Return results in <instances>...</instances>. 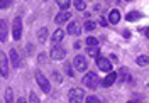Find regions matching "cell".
<instances>
[{
  "instance_id": "1",
  "label": "cell",
  "mask_w": 149,
  "mask_h": 103,
  "mask_svg": "<svg viewBox=\"0 0 149 103\" xmlns=\"http://www.w3.org/2000/svg\"><path fill=\"white\" fill-rule=\"evenodd\" d=\"M83 84L88 88V90H97L98 88V84H100V78L97 76V73H93V71H88L86 75L83 76Z\"/></svg>"
},
{
  "instance_id": "2",
  "label": "cell",
  "mask_w": 149,
  "mask_h": 103,
  "mask_svg": "<svg viewBox=\"0 0 149 103\" xmlns=\"http://www.w3.org/2000/svg\"><path fill=\"white\" fill-rule=\"evenodd\" d=\"M34 76H36V81H37V84L41 86V90L44 91V93H51V84H49V79H47L46 76L42 75L39 69H36V73H34Z\"/></svg>"
},
{
  "instance_id": "3",
  "label": "cell",
  "mask_w": 149,
  "mask_h": 103,
  "mask_svg": "<svg viewBox=\"0 0 149 103\" xmlns=\"http://www.w3.org/2000/svg\"><path fill=\"white\" fill-rule=\"evenodd\" d=\"M68 98H70V103H81L85 100V91L81 88H71Z\"/></svg>"
},
{
  "instance_id": "4",
  "label": "cell",
  "mask_w": 149,
  "mask_h": 103,
  "mask_svg": "<svg viewBox=\"0 0 149 103\" xmlns=\"http://www.w3.org/2000/svg\"><path fill=\"white\" fill-rule=\"evenodd\" d=\"M49 57L54 59V61H61V59L66 57V49L61 46H53L51 51H49Z\"/></svg>"
},
{
  "instance_id": "5",
  "label": "cell",
  "mask_w": 149,
  "mask_h": 103,
  "mask_svg": "<svg viewBox=\"0 0 149 103\" xmlns=\"http://www.w3.org/2000/svg\"><path fill=\"white\" fill-rule=\"evenodd\" d=\"M73 66H74L76 71H86V68H88V59H86V56H83V54L74 56Z\"/></svg>"
},
{
  "instance_id": "6",
  "label": "cell",
  "mask_w": 149,
  "mask_h": 103,
  "mask_svg": "<svg viewBox=\"0 0 149 103\" xmlns=\"http://www.w3.org/2000/svg\"><path fill=\"white\" fill-rule=\"evenodd\" d=\"M12 36H14V41H20V37H22V20H20V17H15L12 22Z\"/></svg>"
},
{
  "instance_id": "7",
  "label": "cell",
  "mask_w": 149,
  "mask_h": 103,
  "mask_svg": "<svg viewBox=\"0 0 149 103\" xmlns=\"http://www.w3.org/2000/svg\"><path fill=\"white\" fill-rule=\"evenodd\" d=\"M95 59H97V66H98V69H102V71H105V73H110L112 71L110 59H107V57H103V56H97Z\"/></svg>"
},
{
  "instance_id": "8",
  "label": "cell",
  "mask_w": 149,
  "mask_h": 103,
  "mask_svg": "<svg viewBox=\"0 0 149 103\" xmlns=\"http://www.w3.org/2000/svg\"><path fill=\"white\" fill-rule=\"evenodd\" d=\"M0 75L3 78L9 76V61H7V56L3 51H0Z\"/></svg>"
},
{
  "instance_id": "9",
  "label": "cell",
  "mask_w": 149,
  "mask_h": 103,
  "mask_svg": "<svg viewBox=\"0 0 149 103\" xmlns=\"http://www.w3.org/2000/svg\"><path fill=\"white\" fill-rule=\"evenodd\" d=\"M63 37H65V30L58 29V30H54V34L51 36V39H49V41H51V44H53V46H58V44L63 41Z\"/></svg>"
},
{
  "instance_id": "10",
  "label": "cell",
  "mask_w": 149,
  "mask_h": 103,
  "mask_svg": "<svg viewBox=\"0 0 149 103\" xmlns=\"http://www.w3.org/2000/svg\"><path fill=\"white\" fill-rule=\"evenodd\" d=\"M9 57H10V63H12V66L20 68V57H19V51H17V49H10Z\"/></svg>"
},
{
  "instance_id": "11",
  "label": "cell",
  "mask_w": 149,
  "mask_h": 103,
  "mask_svg": "<svg viewBox=\"0 0 149 103\" xmlns=\"http://www.w3.org/2000/svg\"><path fill=\"white\" fill-rule=\"evenodd\" d=\"M70 19H71V12L63 10V12H59V14L54 17V22L56 24H63V22H66V20H70Z\"/></svg>"
},
{
  "instance_id": "12",
  "label": "cell",
  "mask_w": 149,
  "mask_h": 103,
  "mask_svg": "<svg viewBox=\"0 0 149 103\" xmlns=\"http://www.w3.org/2000/svg\"><path fill=\"white\" fill-rule=\"evenodd\" d=\"M66 32H68L70 36H80V32H81L80 24H78V22H70V26H68V29H66Z\"/></svg>"
},
{
  "instance_id": "13",
  "label": "cell",
  "mask_w": 149,
  "mask_h": 103,
  "mask_svg": "<svg viewBox=\"0 0 149 103\" xmlns=\"http://www.w3.org/2000/svg\"><path fill=\"white\" fill-rule=\"evenodd\" d=\"M7 22L3 19H0V42H5L7 41Z\"/></svg>"
},
{
  "instance_id": "14",
  "label": "cell",
  "mask_w": 149,
  "mask_h": 103,
  "mask_svg": "<svg viewBox=\"0 0 149 103\" xmlns=\"http://www.w3.org/2000/svg\"><path fill=\"white\" fill-rule=\"evenodd\" d=\"M117 79H120V81H130L129 69H127V68H120L119 73H117Z\"/></svg>"
},
{
  "instance_id": "15",
  "label": "cell",
  "mask_w": 149,
  "mask_h": 103,
  "mask_svg": "<svg viewBox=\"0 0 149 103\" xmlns=\"http://www.w3.org/2000/svg\"><path fill=\"white\" fill-rule=\"evenodd\" d=\"M109 22H110V24H113V26L120 22V12H119L117 9H113L110 12V15H109Z\"/></svg>"
},
{
  "instance_id": "16",
  "label": "cell",
  "mask_w": 149,
  "mask_h": 103,
  "mask_svg": "<svg viewBox=\"0 0 149 103\" xmlns=\"http://www.w3.org/2000/svg\"><path fill=\"white\" fill-rule=\"evenodd\" d=\"M115 79H117V73H113V71H110L109 75H107V78L102 81L103 86H112V84L115 83Z\"/></svg>"
},
{
  "instance_id": "17",
  "label": "cell",
  "mask_w": 149,
  "mask_h": 103,
  "mask_svg": "<svg viewBox=\"0 0 149 103\" xmlns=\"http://www.w3.org/2000/svg\"><path fill=\"white\" fill-rule=\"evenodd\" d=\"M47 37H49V30L47 27H41L37 30V39H39V42H46Z\"/></svg>"
},
{
  "instance_id": "18",
  "label": "cell",
  "mask_w": 149,
  "mask_h": 103,
  "mask_svg": "<svg viewBox=\"0 0 149 103\" xmlns=\"http://www.w3.org/2000/svg\"><path fill=\"white\" fill-rule=\"evenodd\" d=\"M141 17H142V14H141L139 10H130L129 14L125 15V19H127V22H134V20H139Z\"/></svg>"
},
{
  "instance_id": "19",
  "label": "cell",
  "mask_w": 149,
  "mask_h": 103,
  "mask_svg": "<svg viewBox=\"0 0 149 103\" xmlns=\"http://www.w3.org/2000/svg\"><path fill=\"white\" fill-rule=\"evenodd\" d=\"M85 44H86V47H97L98 46V39L93 37V36H88L85 39Z\"/></svg>"
},
{
  "instance_id": "20",
  "label": "cell",
  "mask_w": 149,
  "mask_h": 103,
  "mask_svg": "<svg viewBox=\"0 0 149 103\" xmlns=\"http://www.w3.org/2000/svg\"><path fill=\"white\" fill-rule=\"evenodd\" d=\"M95 29H97V24H95L93 20L86 19V22H85V30H86V32H92V30H95Z\"/></svg>"
},
{
  "instance_id": "21",
  "label": "cell",
  "mask_w": 149,
  "mask_h": 103,
  "mask_svg": "<svg viewBox=\"0 0 149 103\" xmlns=\"http://www.w3.org/2000/svg\"><path fill=\"white\" fill-rule=\"evenodd\" d=\"M56 2H58V5H59L61 10H68L70 5H71V0H56Z\"/></svg>"
},
{
  "instance_id": "22",
  "label": "cell",
  "mask_w": 149,
  "mask_h": 103,
  "mask_svg": "<svg viewBox=\"0 0 149 103\" xmlns=\"http://www.w3.org/2000/svg\"><path fill=\"white\" fill-rule=\"evenodd\" d=\"M73 3H74V9H78V10L86 9V0H73Z\"/></svg>"
},
{
  "instance_id": "23",
  "label": "cell",
  "mask_w": 149,
  "mask_h": 103,
  "mask_svg": "<svg viewBox=\"0 0 149 103\" xmlns=\"http://www.w3.org/2000/svg\"><path fill=\"white\" fill-rule=\"evenodd\" d=\"M5 103H14V91H12V88L5 90Z\"/></svg>"
},
{
  "instance_id": "24",
  "label": "cell",
  "mask_w": 149,
  "mask_h": 103,
  "mask_svg": "<svg viewBox=\"0 0 149 103\" xmlns=\"http://www.w3.org/2000/svg\"><path fill=\"white\" fill-rule=\"evenodd\" d=\"M136 63H137L139 66H148V63H149V57L146 56V54H144V56H139L137 59H136Z\"/></svg>"
},
{
  "instance_id": "25",
  "label": "cell",
  "mask_w": 149,
  "mask_h": 103,
  "mask_svg": "<svg viewBox=\"0 0 149 103\" xmlns=\"http://www.w3.org/2000/svg\"><path fill=\"white\" fill-rule=\"evenodd\" d=\"M98 53H100V51H98V47H88V56H90V57H97V56H100Z\"/></svg>"
},
{
  "instance_id": "26",
  "label": "cell",
  "mask_w": 149,
  "mask_h": 103,
  "mask_svg": "<svg viewBox=\"0 0 149 103\" xmlns=\"http://www.w3.org/2000/svg\"><path fill=\"white\" fill-rule=\"evenodd\" d=\"M29 102L31 103H41V100L37 98V95L34 93V91H31V93H29Z\"/></svg>"
},
{
  "instance_id": "27",
  "label": "cell",
  "mask_w": 149,
  "mask_h": 103,
  "mask_svg": "<svg viewBox=\"0 0 149 103\" xmlns=\"http://www.w3.org/2000/svg\"><path fill=\"white\" fill-rule=\"evenodd\" d=\"M12 5V0H0V9H9Z\"/></svg>"
},
{
  "instance_id": "28",
  "label": "cell",
  "mask_w": 149,
  "mask_h": 103,
  "mask_svg": "<svg viewBox=\"0 0 149 103\" xmlns=\"http://www.w3.org/2000/svg\"><path fill=\"white\" fill-rule=\"evenodd\" d=\"M86 103H102L100 102V100H98V98H97V96H88V98H86Z\"/></svg>"
},
{
  "instance_id": "29",
  "label": "cell",
  "mask_w": 149,
  "mask_h": 103,
  "mask_svg": "<svg viewBox=\"0 0 149 103\" xmlns=\"http://www.w3.org/2000/svg\"><path fill=\"white\" fill-rule=\"evenodd\" d=\"M53 78H54V81H58V83H63V78H61V76L58 75V73H53Z\"/></svg>"
},
{
  "instance_id": "30",
  "label": "cell",
  "mask_w": 149,
  "mask_h": 103,
  "mask_svg": "<svg viewBox=\"0 0 149 103\" xmlns=\"http://www.w3.org/2000/svg\"><path fill=\"white\" fill-rule=\"evenodd\" d=\"M98 24H100L102 27H107V24H109V22H107V19H105V17H100V19H98Z\"/></svg>"
},
{
  "instance_id": "31",
  "label": "cell",
  "mask_w": 149,
  "mask_h": 103,
  "mask_svg": "<svg viewBox=\"0 0 149 103\" xmlns=\"http://www.w3.org/2000/svg\"><path fill=\"white\" fill-rule=\"evenodd\" d=\"M66 71H68V75L73 76V71H71V64H66Z\"/></svg>"
},
{
  "instance_id": "32",
  "label": "cell",
  "mask_w": 149,
  "mask_h": 103,
  "mask_svg": "<svg viewBox=\"0 0 149 103\" xmlns=\"http://www.w3.org/2000/svg\"><path fill=\"white\" fill-rule=\"evenodd\" d=\"M44 59H46V56H44V54H41V56H39V63H44Z\"/></svg>"
},
{
  "instance_id": "33",
  "label": "cell",
  "mask_w": 149,
  "mask_h": 103,
  "mask_svg": "<svg viewBox=\"0 0 149 103\" xmlns=\"http://www.w3.org/2000/svg\"><path fill=\"white\" fill-rule=\"evenodd\" d=\"M17 103H27V102H26L24 98H19V100H17Z\"/></svg>"
},
{
  "instance_id": "34",
  "label": "cell",
  "mask_w": 149,
  "mask_h": 103,
  "mask_svg": "<svg viewBox=\"0 0 149 103\" xmlns=\"http://www.w3.org/2000/svg\"><path fill=\"white\" fill-rule=\"evenodd\" d=\"M127 103H137V102H127Z\"/></svg>"
},
{
  "instance_id": "35",
  "label": "cell",
  "mask_w": 149,
  "mask_h": 103,
  "mask_svg": "<svg viewBox=\"0 0 149 103\" xmlns=\"http://www.w3.org/2000/svg\"><path fill=\"white\" fill-rule=\"evenodd\" d=\"M127 2H132V0H127Z\"/></svg>"
}]
</instances>
